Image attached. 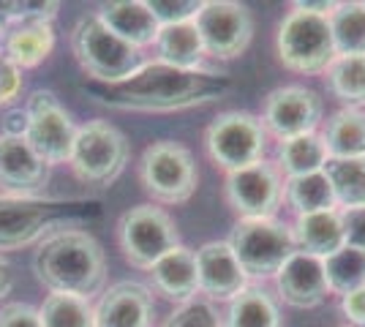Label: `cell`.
Wrapping results in <instances>:
<instances>
[{"instance_id": "3", "label": "cell", "mask_w": 365, "mask_h": 327, "mask_svg": "<svg viewBox=\"0 0 365 327\" xmlns=\"http://www.w3.org/2000/svg\"><path fill=\"white\" fill-rule=\"evenodd\" d=\"M104 216V204L91 197H25L0 194V251L41 243L61 229H82Z\"/></svg>"}, {"instance_id": "31", "label": "cell", "mask_w": 365, "mask_h": 327, "mask_svg": "<svg viewBox=\"0 0 365 327\" xmlns=\"http://www.w3.org/2000/svg\"><path fill=\"white\" fill-rule=\"evenodd\" d=\"M38 316L44 327H96V308L91 300L63 292H49Z\"/></svg>"}, {"instance_id": "1", "label": "cell", "mask_w": 365, "mask_h": 327, "mask_svg": "<svg viewBox=\"0 0 365 327\" xmlns=\"http://www.w3.org/2000/svg\"><path fill=\"white\" fill-rule=\"evenodd\" d=\"M82 90L93 101L125 112H180L213 104L235 90V79L218 71H182L167 63H145L131 77L98 85L82 82Z\"/></svg>"}, {"instance_id": "43", "label": "cell", "mask_w": 365, "mask_h": 327, "mask_svg": "<svg viewBox=\"0 0 365 327\" xmlns=\"http://www.w3.org/2000/svg\"><path fill=\"white\" fill-rule=\"evenodd\" d=\"M363 6H365V3H363Z\"/></svg>"}, {"instance_id": "13", "label": "cell", "mask_w": 365, "mask_h": 327, "mask_svg": "<svg viewBox=\"0 0 365 327\" xmlns=\"http://www.w3.org/2000/svg\"><path fill=\"white\" fill-rule=\"evenodd\" d=\"M324 115V101L305 85H284L267 93L262 104V125L278 142L314 134Z\"/></svg>"}, {"instance_id": "10", "label": "cell", "mask_w": 365, "mask_h": 327, "mask_svg": "<svg viewBox=\"0 0 365 327\" xmlns=\"http://www.w3.org/2000/svg\"><path fill=\"white\" fill-rule=\"evenodd\" d=\"M118 243L128 265L150 270L167 251L180 246V234L167 210L155 204H137L118 221Z\"/></svg>"}, {"instance_id": "18", "label": "cell", "mask_w": 365, "mask_h": 327, "mask_svg": "<svg viewBox=\"0 0 365 327\" xmlns=\"http://www.w3.org/2000/svg\"><path fill=\"white\" fill-rule=\"evenodd\" d=\"M96 308V327H150L153 295L139 281H118L101 292Z\"/></svg>"}, {"instance_id": "39", "label": "cell", "mask_w": 365, "mask_h": 327, "mask_svg": "<svg viewBox=\"0 0 365 327\" xmlns=\"http://www.w3.org/2000/svg\"><path fill=\"white\" fill-rule=\"evenodd\" d=\"M341 308L354 327H365V286L341 297Z\"/></svg>"}, {"instance_id": "11", "label": "cell", "mask_w": 365, "mask_h": 327, "mask_svg": "<svg viewBox=\"0 0 365 327\" xmlns=\"http://www.w3.org/2000/svg\"><path fill=\"white\" fill-rule=\"evenodd\" d=\"M22 109L28 115L25 140L31 142L33 150L44 158L49 167L66 164L74 150L76 125L71 115L58 101V95L52 90H36Z\"/></svg>"}, {"instance_id": "2", "label": "cell", "mask_w": 365, "mask_h": 327, "mask_svg": "<svg viewBox=\"0 0 365 327\" xmlns=\"http://www.w3.org/2000/svg\"><path fill=\"white\" fill-rule=\"evenodd\" d=\"M33 273L49 292L91 297L104 292L107 256L85 229H61L44 237L33 254Z\"/></svg>"}, {"instance_id": "16", "label": "cell", "mask_w": 365, "mask_h": 327, "mask_svg": "<svg viewBox=\"0 0 365 327\" xmlns=\"http://www.w3.org/2000/svg\"><path fill=\"white\" fill-rule=\"evenodd\" d=\"M49 180V164L25 137L0 134V188L9 194L33 197Z\"/></svg>"}, {"instance_id": "41", "label": "cell", "mask_w": 365, "mask_h": 327, "mask_svg": "<svg viewBox=\"0 0 365 327\" xmlns=\"http://www.w3.org/2000/svg\"><path fill=\"white\" fill-rule=\"evenodd\" d=\"M292 9H297V11H308V14H319V16H330L335 9V3L330 0H297V3H292Z\"/></svg>"}, {"instance_id": "38", "label": "cell", "mask_w": 365, "mask_h": 327, "mask_svg": "<svg viewBox=\"0 0 365 327\" xmlns=\"http://www.w3.org/2000/svg\"><path fill=\"white\" fill-rule=\"evenodd\" d=\"M22 90V71L6 55H0V104H11Z\"/></svg>"}, {"instance_id": "17", "label": "cell", "mask_w": 365, "mask_h": 327, "mask_svg": "<svg viewBox=\"0 0 365 327\" xmlns=\"http://www.w3.org/2000/svg\"><path fill=\"white\" fill-rule=\"evenodd\" d=\"M194 254H197V279L202 295H207L210 300H232L248 286V276L243 273L227 240L205 243Z\"/></svg>"}, {"instance_id": "29", "label": "cell", "mask_w": 365, "mask_h": 327, "mask_svg": "<svg viewBox=\"0 0 365 327\" xmlns=\"http://www.w3.org/2000/svg\"><path fill=\"white\" fill-rule=\"evenodd\" d=\"M333 33L335 55L365 58V6L363 3H335L327 16Z\"/></svg>"}, {"instance_id": "34", "label": "cell", "mask_w": 365, "mask_h": 327, "mask_svg": "<svg viewBox=\"0 0 365 327\" xmlns=\"http://www.w3.org/2000/svg\"><path fill=\"white\" fill-rule=\"evenodd\" d=\"M148 9L153 11L155 22L161 28H167V25L194 22L202 3H197V0H148Z\"/></svg>"}, {"instance_id": "25", "label": "cell", "mask_w": 365, "mask_h": 327, "mask_svg": "<svg viewBox=\"0 0 365 327\" xmlns=\"http://www.w3.org/2000/svg\"><path fill=\"white\" fill-rule=\"evenodd\" d=\"M224 327H281V311L270 292L262 286H245L229 300Z\"/></svg>"}, {"instance_id": "42", "label": "cell", "mask_w": 365, "mask_h": 327, "mask_svg": "<svg viewBox=\"0 0 365 327\" xmlns=\"http://www.w3.org/2000/svg\"><path fill=\"white\" fill-rule=\"evenodd\" d=\"M11 286H14V273H11V265L0 256V300L11 292Z\"/></svg>"}, {"instance_id": "14", "label": "cell", "mask_w": 365, "mask_h": 327, "mask_svg": "<svg viewBox=\"0 0 365 327\" xmlns=\"http://www.w3.org/2000/svg\"><path fill=\"white\" fill-rule=\"evenodd\" d=\"M224 194L229 207L240 218H273L284 197V180L278 167L262 158L245 170L229 172Z\"/></svg>"}, {"instance_id": "8", "label": "cell", "mask_w": 365, "mask_h": 327, "mask_svg": "<svg viewBox=\"0 0 365 327\" xmlns=\"http://www.w3.org/2000/svg\"><path fill=\"white\" fill-rule=\"evenodd\" d=\"M227 243L248 279H275L294 254L292 229L275 218H240Z\"/></svg>"}, {"instance_id": "35", "label": "cell", "mask_w": 365, "mask_h": 327, "mask_svg": "<svg viewBox=\"0 0 365 327\" xmlns=\"http://www.w3.org/2000/svg\"><path fill=\"white\" fill-rule=\"evenodd\" d=\"M58 11H61V3H55V0H16V3H9L11 28L28 25V22H49L52 25Z\"/></svg>"}, {"instance_id": "21", "label": "cell", "mask_w": 365, "mask_h": 327, "mask_svg": "<svg viewBox=\"0 0 365 327\" xmlns=\"http://www.w3.org/2000/svg\"><path fill=\"white\" fill-rule=\"evenodd\" d=\"M292 243L294 251L317 256V259H327L330 254L346 246L344 240V224H341V213L338 210H327V213H311V216H297V221L289 227Z\"/></svg>"}, {"instance_id": "37", "label": "cell", "mask_w": 365, "mask_h": 327, "mask_svg": "<svg viewBox=\"0 0 365 327\" xmlns=\"http://www.w3.org/2000/svg\"><path fill=\"white\" fill-rule=\"evenodd\" d=\"M341 224H344V240H346V246L365 254V207L341 210Z\"/></svg>"}, {"instance_id": "20", "label": "cell", "mask_w": 365, "mask_h": 327, "mask_svg": "<svg viewBox=\"0 0 365 327\" xmlns=\"http://www.w3.org/2000/svg\"><path fill=\"white\" fill-rule=\"evenodd\" d=\"M98 19L107 25L115 36L128 41L131 47H148L155 44V36L161 25L155 22L153 11L148 9V0H118V3H104L98 11Z\"/></svg>"}, {"instance_id": "30", "label": "cell", "mask_w": 365, "mask_h": 327, "mask_svg": "<svg viewBox=\"0 0 365 327\" xmlns=\"http://www.w3.org/2000/svg\"><path fill=\"white\" fill-rule=\"evenodd\" d=\"M324 175L333 186L338 207H365V158H330L324 164Z\"/></svg>"}, {"instance_id": "40", "label": "cell", "mask_w": 365, "mask_h": 327, "mask_svg": "<svg viewBox=\"0 0 365 327\" xmlns=\"http://www.w3.org/2000/svg\"><path fill=\"white\" fill-rule=\"evenodd\" d=\"M25 128H28V115H25V109H11V112L3 118V128H0V134H9V137H25Z\"/></svg>"}, {"instance_id": "7", "label": "cell", "mask_w": 365, "mask_h": 327, "mask_svg": "<svg viewBox=\"0 0 365 327\" xmlns=\"http://www.w3.org/2000/svg\"><path fill=\"white\" fill-rule=\"evenodd\" d=\"M139 180L161 204H182L194 197L199 170L191 150L175 140H158L145 147L139 161Z\"/></svg>"}, {"instance_id": "27", "label": "cell", "mask_w": 365, "mask_h": 327, "mask_svg": "<svg viewBox=\"0 0 365 327\" xmlns=\"http://www.w3.org/2000/svg\"><path fill=\"white\" fill-rule=\"evenodd\" d=\"M284 194H287V202L297 216L327 213V210L338 207L333 197V186H330L324 170L314 172V175H303V177H289L284 183Z\"/></svg>"}, {"instance_id": "4", "label": "cell", "mask_w": 365, "mask_h": 327, "mask_svg": "<svg viewBox=\"0 0 365 327\" xmlns=\"http://www.w3.org/2000/svg\"><path fill=\"white\" fill-rule=\"evenodd\" d=\"M71 52L79 68L91 77V82L98 85L120 82L145 66L142 49L131 47L120 36H115L98 19V14H85L76 19L71 31Z\"/></svg>"}, {"instance_id": "6", "label": "cell", "mask_w": 365, "mask_h": 327, "mask_svg": "<svg viewBox=\"0 0 365 327\" xmlns=\"http://www.w3.org/2000/svg\"><path fill=\"white\" fill-rule=\"evenodd\" d=\"M275 49L284 68L294 74H324L327 66L338 58L327 16L308 14L297 9H292L281 19L275 33Z\"/></svg>"}, {"instance_id": "23", "label": "cell", "mask_w": 365, "mask_h": 327, "mask_svg": "<svg viewBox=\"0 0 365 327\" xmlns=\"http://www.w3.org/2000/svg\"><path fill=\"white\" fill-rule=\"evenodd\" d=\"M322 142L330 158H365V112L344 107L324 123Z\"/></svg>"}, {"instance_id": "28", "label": "cell", "mask_w": 365, "mask_h": 327, "mask_svg": "<svg viewBox=\"0 0 365 327\" xmlns=\"http://www.w3.org/2000/svg\"><path fill=\"white\" fill-rule=\"evenodd\" d=\"M327 90L351 109L365 107V58L338 55L324 71Z\"/></svg>"}, {"instance_id": "26", "label": "cell", "mask_w": 365, "mask_h": 327, "mask_svg": "<svg viewBox=\"0 0 365 327\" xmlns=\"http://www.w3.org/2000/svg\"><path fill=\"white\" fill-rule=\"evenodd\" d=\"M327 161H330V156H327V147L322 142V134L314 131V134H303V137H292V140L281 142L275 167L289 180V177H303V175L322 172Z\"/></svg>"}, {"instance_id": "5", "label": "cell", "mask_w": 365, "mask_h": 327, "mask_svg": "<svg viewBox=\"0 0 365 327\" xmlns=\"http://www.w3.org/2000/svg\"><path fill=\"white\" fill-rule=\"evenodd\" d=\"M128 156L131 147L118 125H112L109 120H88L76 128L68 164L76 180H82L85 186L109 188L125 172Z\"/></svg>"}, {"instance_id": "19", "label": "cell", "mask_w": 365, "mask_h": 327, "mask_svg": "<svg viewBox=\"0 0 365 327\" xmlns=\"http://www.w3.org/2000/svg\"><path fill=\"white\" fill-rule=\"evenodd\" d=\"M153 289L158 295H164L172 303H188L194 300L199 292V279H197V254L185 246L167 251L155 265L150 267Z\"/></svg>"}, {"instance_id": "12", "label": "cell", "mask_w": 365, "mask_h": 327, "mask_svg": "<svg viewBox=\"0 0 365 327\" xmlns=\"http://www.w3.org/2000/svg\"><path fill=\"white\" fill-rule=\"evenodd\" d=\"M194 25L202 36L205 55H210L215 61L240 58L254 38V16L243 3H235V0L202 3Z\"/></svg>"}, {"instance_id": "33", "label": "cell", "mask_w": 365, "mask_h": 327, "mask_svg": "<svg viewBox=\"0 0 365 327\" xmlns=\"http://www.w3.org/2000/svg\"><path fill=\"white\" fill-rule=\"evenodd\" d=\"M161 327H224V316L215 311L210 300H197L194 297V300L178 306Z\"/></svg>"}, {"instance_id": "22", "label": "cell", "mask_w": 365, "mask_h": 327, "mask_svg": "<svg viewBox=\"0 0 365 327\" xmlns=\"http://www.w3.org/2000/svg\"><path fill=\"white\" fill-rule=\"evenodd\" d=\"M52 49H55V28L49 22H28L9 31L3 55L22 71L44 63L52 55Z\"/></svg>"}, {"instance_id": "9", "label": "cell", "mask_w": 365, "mask_h": 327, "mask_svg": "<svg viewBox=\"0 0 365 327\" xmlns=\"http://www.w3.org/2000/svg\"><path fill=\"white\" fill-rule=\"evenodd\" d=\"M267 131L251 112H221L205 131V150L215 167L227 172L245 170L264 158Z\"/></svg>"}, {"instance_id": "15", "label": "cell", "mask_w": 365, "mask_h": 327, "mask_svg": "<svg viewBox=\"0 0 365 327\" xmlns=\"http://www.w3.org/2000/svg\"><path fill=\"white\" fill-rule=\"evenodd\" d=\"M275 289L278 297L292 308H317L330 295L322 259L300 251H294L275 273Z\"/></svg>"}, {"instance_id": "36", "label": "cell", "mask_w": 365, "mask_h": 327, "mask_svg": "<svg viewBox=\"0 0 365 327\" xmlns=\"http://www.w3.org/2000/svg\"><path fill=\"white\" fill-rule=\"evenodd\" d=\"M0 327H44L38 308L28 303H6L0 306Z\"/></svg>"}, {"instance_id": "32", "label": "cell", "mask_w": 365, "mask_h": 327, "mask_svg": "<svg viewBox=\"0 0 365 327\" xmlns=\"http://www.w3.org/2000/svg\"><path fill=\"white\" fill-rule=\"evenodd\" d=\"M324 265V279L333 295H349L365 286V254L357 249H338L327 259H322Z\"/></svg>"}, {"instance_id": "24", "label": "cell", "mask_w": 365, "mask_h": 327, "mask_svg": "<svg viewBox=\"0 0 365 327\" xmlns=\"http://www.w3.org/2000/svg\"><path fill=\"white\" fill-rule=\"evenodd\" d=\"M155 49H158V63H167V66H175L182 71H197L205 58L202 36L194 22L161 28L155 36Z\"/></svg>"}]
</instances>
